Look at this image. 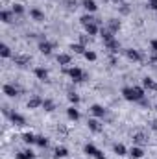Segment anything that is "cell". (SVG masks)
<instances>
[{"label":"cell","mask_w":157,"mask_h":159,"mask_svg":"<svg viewBox=\"0 0 157 159\" xmlns=\"http://www.w3.org/2000/svg\"><path fill=\"white\" fill-rule=\"evenodd\" d=\"M13 61H15V65H19V67H26V65L32 61V57H28V56H13Z\"/></svg>","instance_id":"cell-14"},{"label":"cell","mask_w":157,"mask_h":159,"mask_svg":"<svg viewBox=\"0 0 157 159\" xmlns=\"http://www.w3.org/2000/svg\"><path fill=\"white\" fill-rule=\"evenodd\" d=\"M81 6H83L89 13H96V9H98V6H96L94 0H81Z\"/></svg>","instance_id":"cell-16"},{"label":"cell","mask_w":157,"mask_h":159,"mask_svg":"<svg viewBox=\"0 0 157 159\" xmlns=\"http://www.w3.org/2000/svg\"><path fill=\"white\" fill-rule=\"evenodd\" d=\"M83 28H85V34H87V35H96V34L100 32V28H98L96 22H91V24H87V26H83Z\"/></svg>","instance_id":"cell-23"},{"label":"cell","mask_w":157,"mask_h":159,"mask_svg":"<svg viewBox=\"0 0 157 159\" xmlns=\"http://www.w3.org/2000/svg\"><path fill=\"white\" fill-rule=\"evenodd\" d=\"M65 74L72 80V81H83V80L87 78V74H85L79 67H70V69H65Z\"/></svg>","instance_id":"cell-1"},{"label":"cell","mask_w":157,"mask_h":159,"mask_svg":"<svg viewBox=\"0 0 157 159\" xmlns=\"http://www.w3.org/2000/svg\"><path fill=\"white\" fill-rule=\"evenodd\" d=\"M2 93H4L6 96H9V98H15V96H19L20 89H19L17 85H13V83H6V85L2 87Z\"/></svg>","instance_id":"cell-3"},{"label":"cell","mask_w":157,"mask_h":159,"mask_svg":"<svg viewBox=\"0 0 157 159\" xmlns=\"http://www.w3.org/2000/svg\"><path fill=\"white\" fill-rule=\"evenodd\" d=\"M37 107H43V98L41 96H32L28 100V109H37Z\"/></svg>","instance_id":"cell-11"},{"label":"cell","mask_w":157,"mask_h":159,"mask_svg":"<svg viewBox=\"0 0 157 159\" xmlns=\"http://www.w3.org/2000/svg\"><path fill=\"white\" fill-rule=\"evenodd\" d=\"M104 2H107V0H104Z\"/></svg>","instance_id":"cell-44"},{"label":"cell","mask_w":157,"mask_h":159,"mask_svg":"<svg viewBox=\"0 0 157 159\" xmlns=\"http://www.w3.org/2000/svg\"><path fill=\"white\" fill-rule=\"evenodd\" d=\"M128 156H129L131 159H142V157H144V150H142V146H137V144H133V146L129 148Z\"/></svg>","instance_id":"cell-8"},{"label":"cell","mask_w":157,"mask_h":159,"mask_svg":"<svg viewBox=\"0 0 157 159\" xmlns=\"http://www.w3.org/2000/svg\"><path fill=\"white\" fill-rule=\"evenodd\" d=\"M0 56L4 57V59H7V57H13V54H11V48L4 43V44H0Z\"/></svg>","instance_id":"cell-27"},{"label":"cell","mask_w":157,"mask_h":159,"mask_svg":"<svg viewBox=\"0 0 157 159\" xmlns=\"http://www.w3.org/2000/svg\"><path fill=\"white\" fill-rule=\"evenodd\" d=\"M83 152L87 154V156H91V157H94V159H105V154L102 152V150H98L92 143H87L85 146H83Z\"/></svg>","instance_id":"cell-2"},{"label":"cell","mask_w":157,"mask_h":159,"mask_svg":"<svg viewBox=\"0 0 157 159\" xmlns=\"http://www.w3.org/2000/svg\"><path fill=\"white\" fill-rule=\"evenodd\" d=\"M150 46H152V52H154V54H157V39L150 41Z\"/></svg>","instance_id":"cell-39"},{"label":"cell","mask_w":157,"mask_h":159,"mask_svg":"<svg viewBox=\"0 0 157 159\" xmlns=\"http://www.w3.org/2000/svg\"><path fill=\"white\" fill-rule=\"evenodd\" d=\"M70 61H72V57H70L69 54H59V56H57V63L63 65V67H65V65H70Z\"/></svg>","instance_id":"cell-29"},{"label":"cell","mask_w":157,"mask_h":159,"mask_svg":"<svg viewBox=\"0 0 157 159\" xmlns=\"http://www.w3.org/2000/svg\"><path fill=\"white\" fill-rule=\"evenodd\" d=\"M67 117H69L70 120H74V122L79 120V111L76 109V106H70V107L67 109Z\"/></svg>","instance_id":"cell-25"},{"label":"cell","mask_w":157,"mask_h":159,"mask_svg":"<svg viewBox=\"0 0 157 159\" xmlns=\"http://www.w3.org/2000/svg\"><path fill=\"white\" fill-rule=\"evenodd\" d=\"M67 156H69V150H67L65 146H57V148H56V152H54V157H56V159L67 157Z\"/></svg>","instance_id":"cell-30"},{"label":"cell","mask_w":157,"mask_h":159,"mask_svg":"<svg viewBox=\"0 0 157 159\" xmlns=\"http://www.w3.org/2000/svg\"><path fill=\"white\" fill-rule=\"evenodd\" d=\"M87 39H89L87 34H85V35H79V43H81V44H87Z\"/></svg>","instance_id":"cell-41"},{"label":"cell","mask_w":157,"mask_h":159,"mask_svg":"<svg viewBox=\"0 0 157 159\" xmlns=\"http://www.w3.org/2000/svg\"><path fill=\"white\" fill-rule=\"evenodd\" d=\"M152 128H154V129H157V120H154V122H152Z\"/></svg>","instance_id":"cell-43"},{"label":"cell","mask_w":157,"mask_h":159,"mask_svg":"<svg viewBox=\"0 0 157 159\" xmlns=\"http://www.w3.org/2000/svg\"><path fill=\"white\" fill-rule=\"evenodd\" d=\"M107 28H109L113 34H117L118 30L122 28V24H120V20H118V19H109V20H107Z\"/></svg>","instance_id":"cell-21"},{"label":"cell","mask_w":157,"mask_h":159,"mask_svg":"<svg viewBox=\"0 0 157 159\" xmlns=\"http://www.w3.org/2000/svg\"><path fill=\"white\" fill-rule=\"evenodd\" d=\"M9 120H11L15 126H24V124H26V119H24V115H20V113H17V111L9 113Z\"/></svg>","instance_id":"cell-10"},{"label":"cell","mask_w":157,"mask_h":159,"mask_svg":"<svg viewBox=\"0 0 157 159\" xmlns=\"http://www.w3.org/2000/svg\"><path fill=\"white\" fill-rule=\"evenodd\" d=\"M104 44H105V48H107V50H111L113 54H117V52H118V48H120V43H118L117 39L104 41Z\"/></svg>","instance_id":"cell-13"},{"label":"cell","mask_w":157,"mask_h":159,"mask_svg":"<svg viewBox=\"0 0 157 159\" xmlns=\"http://www.w3.org/2000/svg\"><path fill=\"white\" fill-rule=\"evenodd\" d=\"M146 143H148V135H146L144 131H135V133H133V144L142 146V144H146Z\"/></svg>","instance_id":"cell-7"},{"label":"cell","mask_w":157,"mask_h":159,"mask_svg":"<svg viewBox=\"0 0 157 159\" xmlns=\"http://www.w3.org/2000/svg\"><path fill=\"white\" fill-rule=\"evenodd\" d=\"M34 74H35V78L41 80V81H46V80H48V70L43 69V67H35V69H34Z\"/></svg>","instance_id":"cell-12"},{"label":"cell","mask_w":157,"mask_h":159,"mask_svg":"<svg viewBox=\"0 0 157 159\" xmlns=\"http://www.w3.org/2000/svg\"><path fill=\"white\" fill-rule=\"evenodd\" d=\"M124 54H126V57L129 59V61H133V63H137V61H141L142 59V56L139 54V50H135V48H126L124 50Z\"/></svg>","instance_id":"cell-6"},{"label":"cell","mask_w":157,"mask_h":159,"mask_svg":"<svg viewBox=\"0 0 157 159\" xmlns=\"http://www.w3.org/2000/svg\"><path fill=\"white\" fill-rule=\"evenodd\" d=\"M30 17H32L34 20H37V22H43V20H44V13H43L41 9H37V7H32V9H30Z\"/></svg>","instance_id":"cell-17"},{"label":"cell","mask_w":157,"mask_h":159,"mask_svg":"<svg viewBox=\"0 0 157 159\" xmlns=\"http://www.w3.org/2000/svg\"><path fill=\"white\" fill-rule=\"evenodd\" d=\"M15 159H37V157H35V154L32 150H24V152H17Z\"/></svg>","instance_id":"cell-24"},{"label":"cell","mask_w":157,"mask_h":159,"mask_svg":"<svg viewBox=\"0 0 157 159\" xmlns=\"http://www.w3.org/2000/svg\"><path fill=\"white\" fill-rule=\"evenodd\" d=\"M131 89H133V93H135V98H137V102H141V100L146 96V91H144V87H141V85H133Z\"/></svg>","instance_id":"cell-20"},{"label":"cell","mask_w":157,"mask_h":159,"mask_svg":"<svg viewBox=\"0 0 157 159\" xmlns=\"http://www.w3.org/2000/svg\"><path fill=\"white\" fill-rule=\"evenodd\" d=\"M148 7L157 11V0H148Z\"/></svg>","instance_id":"cell-40"},{"label":"cell","mask_w":157,"mask_h":159,"mask_svg":"<svg viewBox=\"0 0 157 159\" xmlns=\"http://www.w3.org/2000/svg\"><path fill=\"white\" fill-rule=\"evenodd\" d=\"M52 50H54V44H52L50 41L43 39V41L39 43V52H41V54H44V56H50V54H52Z\"/></svg>","instance_id":"cell-9"},{"label":"cell","mask_w":157,"mask_h":159,"mask_svg":"<svg viewBox=\"0 0 157 159\" xmlns=\"http://www.w3.org/2000/svg\"><path fill=\"white\" fill-rule=\"evenodd\" d=\"M122 96H124L128 102H137L135 93H133V89H131V87H124V89H122Z\"/></svg>","instance_id":"cell-15"},{"label":"cell","mask_w":157,"mask_h":159,"mask_svg":"<svg viewBox=\"0 0 157 159\" xmlns=\"http://www.w3.org/2000/svg\"><path fill=\"white\" fill-rule=\"evenodd\" d=\"M111 2H115L117 6H120V4H124V0H111Z\"/></svg>","instance_id":"cell-42"},{"label":"cell","mask_w":157,"mask_h":159,"mask_svg":"<svg viewBox=\"0 0 157 159\" xmlns=\"http://www.w3.org/2000/svg\"><path fill=\"white\" fill-rule=\"evenodd\" d=\"M11 11H13L15 15H22V13H24V6H22V4H13V6H11Z\"/></svg>","instance_id":"cell-37"},{"label":"cell","mask_w":157,"mask_h":159,"mask_svg":"<svg viewBox=\"0 0 157 159\" xmlns=\"http://www.w3.org/2000/svg\"><path fill=\"white\" fill-rule=\"evenodd\" d=\"M100 34H102V37L104 41H109V39H115V34L109 30V28H100Z\"/></svg>","instance_id":"cell-33"},{"label":"cell","mask_w":157,"mask_h":159,"mask_svg":"<svg viewBox=\"0 0 157 159\" xmlns=\"http://www.w3.org/2000/svg\"><path fill=\"white\" fill-rule=\"evenodd\" d=\"M89 111H91V115L94 117V119H104L105 117V107L104 106H100V104H92L91 107H89Z\"/></svg>","instance_id":"cell-4"},{"label":"cell","mask_w":157,"mask_h":159,"mask_svg":"<svg viewBox=\"0 0 157 159\" xmlns=\"http://www.w3.org/2000/svg\"><path fill=\"white\" fill-rule=\"evenodd\" d=\"M79 22H81V26H87V24H91V22H96V19L92 17V13H87V15H83V17L79 19Z\"/></svg>","instance_id":"cell-31"},{"label":"cell","mask_w":157,"mask_h":159,"mask_svg":"<svg viewBox=\"0 0 157 159\" xmlns=\"http://www.w3.org/2000/svg\"><path fill=\"white\" fill-rule=\"evenodd\" d=\"M43 109L48 111V113H52V111L56 109V102L50 100V98H44V100H43Z\"/></svg>","instance_id":"cell-26"},{"label":"cell","mask_w":157,"mask_h":159,"mask_svg":"<svg viewBox=\"0 0 157 159\" xmlns=\"http://www.w3.org/2000/svg\"><path fill=\"white\" fill-rule=\"evenodd\" d=\"M22 141H24L26 144H35V141H37V135H34L32 131H26V133L22 135Z\"/></svg>","instance_id":"cell-28"},{"label":"cell","mask_w":157,"mask_h":159,"mask_svg":"<svg viewBox=\"0 0 157 159\" xmlns=\"http://www.w3.org/2000/svg\"><path fill=\"white\" fill-rule=\"evenodd\" d=\"M87 126H89V129L92 131V133H102L104 131V124H100V120L98 119H89V122H87Z\"/></svg>","instance_id":"cell-5"},{"label":"cell","mask_w":157,"mask_h":159,"mask_svg":"<svg viewBox=\"0 0 157 159\" xmlns=\"http://www.w3.org/2000/svg\"><path fill=\"white\" fill-rule=\"evenodd\" d=\"M35 144H37L39 148H46V146H48V139H46V137H43V135H37Z\"/></svg>","instance_id":"cell-36"},{"label":"cell","mask_w":157,"mask_h":159,"mask_svg":"<svg viewBox=\"0 0 157 159\" xmlns=\"http://www.w3.org/2000/svg\"><path fill=\"white\" fill-rule=\"evenodd\" d=\"M67 98H69V102H70L72 106H78V104H79V100H81L78 93H69V94H67Z\"/></svg>","instance_id":"cell-34"},{"label":"cell","mask_w":157,"mask_h":159,"mask_svg":"<svg viewBox=\"0 0 157 159\" xmlns=\"http://www.w3.org/2000/svg\"><path fill=\"white\" fill-rule=\"evenodd\" d=\"M83 57H85L87 61H96V57H98V56H96V54H94L92 50H87V52L83 54Z\"/></svg>","instance_id":"cell-38"},{"label":"cell","mask_w":157,"mask_h":159,"mask_svg":"<svg viewBox=\"0 0 157 159\" xmlns=\"http://www.w3.org/2000/svg\"><path fill=\"white\" fill-rule=\"evenodd\" d=\"M142 87L144 89H150V91H157V81H154L152 78H142Z\"/></svg>","instance_id":"cell-22"},{"label":"cell","mask_w":157,"mask_h":159,"mask_svg":"<svg viewBox=\"0 0 157 159\" xmlns=\"http://www.w3.org/2000/svg\"><path fill=\"white\" fill-rule=\"evenodd\" d=\"M113 152H115L117 156H120V157H122V156H128V152H129V150H128L122 143H115V144H113Z\"/></svg>","instance_id":"cell-18"},{"label":"cell","mask_w":157,"mask_h":159,"mask_svg":"<svg viewBox=\"0 0 157 159\" xmlns=\"http://www.w3.org/2000/svg\"><path fill=\"white\" fill-rule=\"evenodd\" d=\"M13 15H15L13 11H7V9H2V11H0V20H2V22H6V24H9V22L13 20Z\"/></svg>","instance_id":"cell-19"},{"label":"cell","mask_w":157,"mask_h":159,"mask_svg":"<svg viewBox=\"0 0 157 159\" xmlns=\"http://www.w3.org/2000/svg\"><path fill=\"white\" fill-rule=\"evenodd\" d=\"M70 50H74V54H85L87 52V48H85V44H81V43H76V44H70Z\"/></svg>","instance_id":"cell-32"},{"label":"cell","mask_w":157,"mask_h":159,"mask_svg":"<svg viewBox=\"0 0 157 159\" xmlns=\"http://www.w3.org/2000/svg\"><path fill=\"white\" fill-rule=\"evenodd\" d=\"M118 13L126 17V15H129V13H131V9H129V6L124 2V4H120V6H118Z\"/></svg>","instance_id":"cell-35"}]
</instances>
